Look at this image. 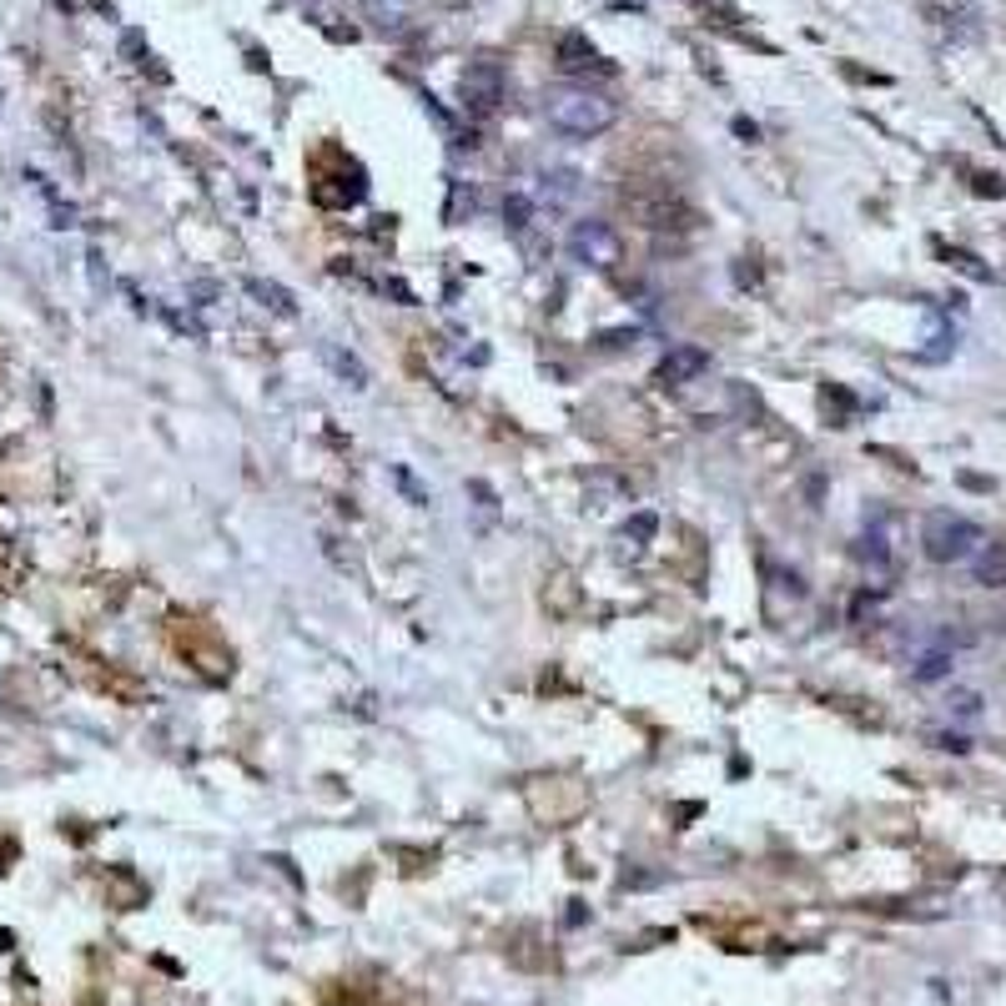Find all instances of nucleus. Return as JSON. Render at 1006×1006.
Wrapping results in <instances>:
<instances>
[{
    "instance_id": "0eeeda50",
    "label": "nucleus",
    "mask_w": 1006,
    "mask_h": 1006,
    "mask_svg": "<svg viewBox=\"0 0 1006 1006\" xmlns=\"http://www.w3.org/2000/svg\"><path fill=\"white\" fill-rule=\"evenodd\" d=\"M554 56H559L563 71H584L589 61H594V46H589V36H579V31H569V36H559V46H554Z\"/></svg>"
},
{
    "instance_id": "9d476101",
    "label": "nucleus",
    "mask_w": 1006,
    "mask_h": 1006,
    "mask_svg": "<svg viewBox=\"0 0 1006 1006\" xmlns=\"http://www.w3.org/2000/svg\"><path fill=\"white\" fill-rule=\"evenodd\" d=\"M942 675H952V654L946 650H931L916 659V680H942Z\"/></svg>"
},
{
    "instance_id": "423d86ee",
    "label": "nucleus",
    "mask_w": 1006,
    "mask_h": 1006,
    "mask_svg": "<svg viewBox=\"0 0 1006 1006\" xmlns=\"http://www.w3.org/2000/svg\"><path fill=\"white\" fill-rule=\"evenodd\" d=\"M971 569H977V584L1002 589L1006 584V544H981L971 554Z\"/></svg>"
},
{
    "instance_id": "1a4fd4ad",
    "label": "nucleus",
    "mask_w": 1006,
    "mask_h": 1006,
    "mask_svg": "<svg viewBox=\"0 0 1006 1006\" xmlns=\"http://www.w3.org/2000/svg\"><path fill=\"white\" fill-rule=\"evenodd\" d=\"M504 222L513 227V232H523V227L534 222V202L523 192H509V202H504Z\"/></svg>"
},
{
    "instance_id": "2eb2a0df",
    "label": "nucleus",
    "mask_w": 1006,
    "mask_h": 1006,
    "mask_svg": "<svg viewBox=\"0 0 1006 1006\" xmlns=\"http://www.w3.org/2000/svg\"><path fill=\"white\" fill-rule=\"evenodd\" d=\"M735 136H746V142H755L760 126H755V121H746V117H735Z\"/></svg>"
},
{
    "instance_id": "ddd939ff",
    "label": "nucleus",
    "mask_w": 1006,
    "mask_h": 1006,
    "mask_svg": "<svg viewBox=\"0 0 1006 1006\" xmlns=\"http://www.w3.org/2000/svg\"><path fill=\"white\" fill-rule=\"evenodd\" d=\"M654 534H659V519H654V513H634V519L625 523V538H640V544H650Z\"/></svg>"
},
{
    "instance_id": "f8f14e48",
    "label": "nucleus",
    "mask_w": 1006,
    "mask_h": 1006,
    "mask_svg": "<svg viewBox=\"0 0 1006 1006\" xmlns=\"http://www.w3.org/2000/svg\"><path fill=\"white\" fill-rule=\"evenodd\" d=\"M544 182H549V192L559 196V202H574L579 196V171H549Z\"/></svg>"
},
{
    "instance_id": "f03ea898",
    "label": "nucleus",
    "mask_w": 1006,
    "mask_h": 1006,
    "mask_svg": "<svg viewBox=\"0 0 1006 1006\" xmlns=\"http://www.w3.org/2000/svg\"><path fill=\"white\" fill-rule=\"evenodd\" d=\"M921 549H926L931 563H961L981 549V529L971 519H961V513L936 509L921 523Z\"/></svg>"
},
{
    "instance_id": "6e6552de",
    "label": "nucleus",
    "mask_w": 1006,
    "mask_h": 1006,
    "mask_svg": "<svg viewBox=\"0 0 1006 1006\" xmlns=\"http://www.w3.org/2000/svg\"><path fill=\"white\" fill-rule=\"evenodd\" d=\"M247 292L262 302V307H272V313H282V317L298 313V302H292V292H288V288H277V282H262V277H247Z\"/></svg>"
},
{
    "instance_id": "39448f33",
    "label": "nucleus",
    "mask_w": 1006,
    "mask_h": 1006,
    "mask_svg": "<svg viewBox=\"0 0 1006 1006\" xmlns=\"http://www.w3.org/2000/svg\"><path fill=\"white\" fill-rule=\"evenodd\" d=\"M700 373H710V353L705 348H694V342H680V348H669L665 363L654 367V383H665V388H684L694 383Z\"/></svg>"
},
{
    "instance_id": "9b49d317",
    "label": "nucleus",
    "mask_w": 1006,
    "mask_h": 1006,
    "mask_svg": "<svg viewBox=\"0 0 1006 1006\" xmlns=\"http://www.w3.org/2000/svg\"><path fill=\"white\" fill-rule=\"evenodd\" d=\"M473 207H478V196H473L469 192V186H463V182H453V186H448V211H444V217H448V222H463V211H473Z\"/></svg>"
},
{
    "instance_id": "f257e3e1",
    "label": "nucleus",
    "mask_w": 1006,
    "mask_h": 1006,
    "mask_svg": "<svg viewBox=\"0 0 1006 1006\" xmlns=\"http://www.w3.org/2000/svg\"><path fill=\"white\" fill-rule=\"evenodd\" d=\"M544 117L554 131L574 136V142H594L619 121V106L599 92H579V86H559L544 96Z\"/></svg>"
},
{
    "instance_id": "20e7f679",
    "label": "nucleus",
    "mask_w": 1006,
    "mask_h": 1006,
    "mask_svg": "<svg viewBox=\"0 0 1006 1006\" xmlns=\"http://www.w3.org/2000/svg\"><path fill=\"white\" fill-rule=\"evenodd\" d=\"M504 92H509V81H504V65H498V61H473L469 71H463V81H458V96H463V106H469V111H478V117L498 111Z\"/></svg>"
},
{
    "instance_id": "7ed1b4c3",
    "label": "nucleus",
    "mask_w": 1006,
    "mask_h": 1006,
    "mask_svg": "<svg viewBox=\"0 0 1006 1006\" xmlns=\"http://www.w3.org/2000/svg\"><path fill=\"white\" fill-rule=\"evenodd\" d=\"M569 252H574L579 262H589V267H615V262L625 257V242H619V232L609 222L584 217V222H574V232H569Z\"/></svg>"
},
{
    "instance_id": "4468645a",
    "label": "nucleus",
    "mask_w": 1006,
    "mask_h": 1006,
    "mask_svg": "<svg viewBox=\"0 0 1006 1006\" xmlns=\"http://www.w3.org/2000/svg\"><path fill=\"white\" fill-rule=\"evenodd\" d=\"M952 715H961V719L981 715V694H956V700H952Z\"/></svg>"
}]
</instances>
